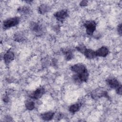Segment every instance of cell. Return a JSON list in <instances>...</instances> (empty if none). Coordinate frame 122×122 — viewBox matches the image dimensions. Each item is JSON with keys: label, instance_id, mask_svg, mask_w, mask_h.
<instances>
[{"label": "cell", "instance_id": "1", "mask_svg": "<svg viewBox=\"0 0 122 122\" xmlns=\"http://www.w3.org/2000/svg\"><path fill=\"white\" fill-rule=\"evenodd\" d=\"M71 70L72 71L75 72L77 76H80L88 72L85 65L82 63H77L73 65L71 67Z\"/></svg>", "mask_w": 122, "mask_h": 122}, {"label": "cell", "instance_id": "2", "mask_svg": "<svg viewBox=\"0 0 122 122\" xmlns=\"http://www.w3.org/2000/svg\"><path fill=\"white\" fill-rule=\"evenodd\" d=\"M20 18L19 17L10 18L5 20L3 22V26L4 29H9L18 25L20 22Z\"/></svg>", "mask_w": 122, "mask_h": 122}, {"label": "cell", "instance_id": "3", "mask_svg": "<svg viewBox=\"0 0 122 122\" xmlns=\"http://www.w3.org/2000/svg\"><path fill=\"white\" fill-rule=\"evenodd\" d=\"M84 26L86 28L87 34L92 36L96 30V23L94 20H87L84 23Z\"/></svg>", "mask_w": 122, "mask_h": 122}, {"label": "cell", "instance_id": "4", "mask_svg": "<svg viewBox=\"0 0 122 122\" xmlns=\"http://www.w3.org/2000/svg\"><path fill=\"white\" fill-rule=\"evenodd\" d=\"M68 11L66 10H60L54 14L55 18L59 21L62 22L68 16Z\"/></svg>", "mask_w": 122, "mask_h": 122}, {"label": "cell", "instance_id": "5", "mask_svg": "<svg viewBox=\"0 0 122 122\" xmlns=\"http://www.w3.org/2000/svg\"><path fill=\"white\" fill-rule=\"evenodd\" d=\"M30 28L32 31L37 35L42 34L43 32V27L41 24L37 22H33L30 23Z\"/></svg>", "mask_w": 122, "mask_h": 122}, {"label": "cell", "instance_id": "6", "mask_svg": "<svg viewBox=\"0 0 122 122\" xmlns=\"http://www.w3.org/2000/svg\"><path fill=\"white\" fill-rule=\"evenodd\" d=\"M45 91L43 87H41L37 88L33 92H32L30 97L32 99L37 100L42 96V95L45 93Z\"/></svg>", "mask_w": 122, "mask_h": 122}, {"label": "cell", "instance_id": "7", "mask_svg": "<svg viewBox=\"0 0 122 122\" xmlns=\"http://www.w3.org/2000/svg\"><path fill=\"white\" fill-rule=\"evenodd\" d=\"M15 58V55L13 51L9 50L3 55V60L6 65H8Z\"/></svg>", "mask_w": 122, "mask_h": 122}, {"label": "cell", "instance_id": "8", "mask_svg": "<svg viewBox=\"0 0 122 122\" xmlns=\"http://www.w3.org/2000/svg\"><path fill=\"white\" fill-rule=\"evenodd\" d=\"M107 84L111 88L116 89L121 84H120L119 81L114 78H109L106 79Z\"/></svg>", "mask_w": 122, "mask_h": 122}, {"label": "cell", "instance_id": "9", "mask_svg": "<svg viewBox=\"0 0 122 122\" xmlns=\"http://www.w3.org/2000/svg\"><path fill=\"white\" fill-rule=\"evenodd\" d=\"M96 56L105 57L109 53V49L106 46H102L95 51Z\"/></svg>", "mask_w": 122, "mask_h": 122}, {"label": "cell", "instance_id": "10", "mask_svg": "<svg viewBox=\"0 0 122 122\" xmlns=\"http://www.w3.org/2000/svg\"><path fill=\"white\" fill-rule=\"evenodd\" d=\"M82 54H83L87 58L89 59H92L97 57L95 51L90 49L86 48Z\"/></svg>", "mask_w": 122, "mask_h": 122}, {"label": "cell", "instance_id": "11", "mask_svg": "<svg viewBox=\"0 0 122 122\" xmlns=\"http://www.w3.org/2000/svg\"><path fill=\"white\" fill-rule=\"evenodd\" d=\"M54 115V112H53L50 111V112H47L41 114V117L42 120L44 121H48L52 119Z\"/></svg>", "mask_w": 122, "mask_h": 122}, {"label": "cell", "instance_id": "12", "mask_svg": "<svg viewBox=\"0 0 122 122\" xmlns=\"http://www.w3.org/2000/svg\"><path fill=\"white\" fill-rule=\"evenodd\" d=\"M62 52L63 53L65 57V59L67 61H70L73 58V54L71 50L67 49H63L62 50Z\"/></svg>", "mask_w": 122, "mask_h": 122}, {"label": "cell", "instance_id": "13", "mask_svg": "<svg viewBox=\"0 0 122 122\" xmlns=\"http://www.w3.org/2000/svg\"><path fill=\"white\" fill-rule=\"evenodd\" d=\"M13 39L15 41L20 42L24 41L26 38L22 33L19 32L14 34Z\"/></svg>", "mask_w": 122, "mask_h": 122}, {"label": "cell", "instance_id": "14", "mask_svg": "<svg viewBox=\"0 0 122 122\" xmlns=\"http://www.w3.org/2000/svg\"><path fill=\"white\" fill-rule=\"evenodd\" d=\"M50 10V7L45 4L41 5L38 8V11L41 14H43L48 12Z\"/></svg>", "mask_w": 122, "mask_h": 122}, {"label": "cell", "instance_id": "15", "mask_svg": "<svg viewBox=\"0 0 122 122\" xmlns=\"http://www.w3.org/2000/svg\"><path fill=\"white\" fill-rule=\"evenodd\" d=\"M18 11L20 14L26 15L29 14L30 12V7L26 6H22L19 7L18 9Z\"/></svg>", "mask_w": 122, "mask_h": 122}, {"label": "cell", "instance_id": "16", "mask_svg": "<svg viewBox=\"0 0 122 122\" xmlns=\"http://www.w3.org/2000/svg\"><path fill=\"white\" fill-rule=\"evenodd\" d=\"M80 107H81V105L80 103H77L73 104L70 106L69 111L72 113H74L79 110Z\"/></svg>", "mask_w": 122, "mask_h": 122}, {"label": "cell", "instance_id": "17", "mask_svg": "<svg viewBox=\"0 0 122 122\" xmlns=\"http://www.w3.org/2000/svg\"><path fill=\"white\" fill-rule=\"evenodd\" d=\"M26 108L30 111L33 110L35 108V103L30 100H27L25 102Z\"/></svg>", "mask_w": 122, "mask_h": 122}, {"label": "cell", "instance_id": "18", "mask_svg": "<svg viewBox=\"0 0 122 122\" xmlns=\"http://www.w3.org/2000/svg\"><path fill=\"white\" fill-rule=\"evenodd\" d=\"M86 48L83 45H78V46L76 47V50L82 53H83L84 51L85 50V49Z\"/></svg>", "mask_w": 122, "mask_h": 122}, {"label": "cell", "instance_id": "19", "mask_svg": "<svg viewBox=\"0 0 122 122\" xmlns=\"http://www.w3.org/2000/svg\"><path fill=\"white\" fill-rule=\"evenodd\" d=\"M122 85H120L116 89V92L117 94H119V95H121L122 94Z\"/></svg>", "mask_w": 122, "mask_h": 122}, {"label": "cell", "instance_id": "20", "mask_svg": "<svg viewBox=\"0 0 122 122\" xmlns=\"http://www.w3.org/2000/svg\"><path fill=\"white\" fill-rule=\"evenodd\" d=\"M88 3V1L87 0H82L80 3V5L82 7H84L87 5Z\"/></svg>", "mask_w": 122, "mask_h": 122}, {"label": "cell", "instance_id": "21", "mask_svg": "<svg viewBox=\"0 0 122 122\" xmlns=\"http://www.w3.org/2000/svg\"><path fill=\"white\" fill-rule=\"evenodd\" d=\"M117 31H118V33L121 35H122V24H120L118 26V27H117Z\"/></svg>", "mask_w": 122, "mask_h": 122}, {"label": "cell", "instance_id": "22", "mask_svg": "<svg viewBox=\"0 0 122 122\" xmlns=\"http://www.w3.org/2000/svg\"><path fill=\"white\" fill-rule=\"evenodd\" d=\"M3 101L4 102H8V101H9V98H8V97L7 96H4V97H3Z\"/></svg>", "mask_w": 122, "mask_h": 122}]
</instances>
